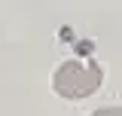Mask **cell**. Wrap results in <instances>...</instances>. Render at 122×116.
<instances>
[{
  "label": "cell",
  "instance_id": "6da1fadb",
  "mask_svg": "<svg viewBox=\"0 0 122 116\" xmlns=\"http://www.w3.org/2000/svg\"><path fill=\"white\" fill-rule=\"evenodd\" d=\"M104 83V70L98 61H82V58H70L64 61L55 76H52V89L67 101H82L98 92V86Z\"/></svg>",
  "mask_w": 122,
  "mask_h": 116
},
{
  "label": "cell",
  "instance_id": "7a4b0ae2",
  "mask_svg": "<svg viewBox=\"0 0 122 116\" xmlns=\"http://www.w3.org/2000/svg\"><path fill=\"white\" fill-rule=\"evenodd\" d=\"M92 116H122V107H101V110H95Z\"/></svg>",
  "mask_w": 122,
  "mask_h": 116
}]
</instances>
